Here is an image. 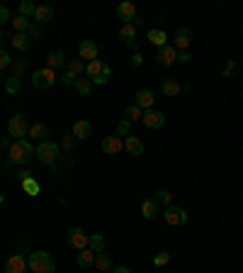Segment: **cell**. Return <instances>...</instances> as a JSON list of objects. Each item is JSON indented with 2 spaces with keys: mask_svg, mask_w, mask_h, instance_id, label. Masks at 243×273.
Wrapping results in <instances>:
<instances>
[{
  "mask_svg": "<svg viewBox=\"0 0 243 273\" xmlns=\"http://www.w3.org/2000/svg\"><path fill=\"white\" fill-rule=\"evenodd\" d=\"M59 81V76H56V71L54 69H49V66H44V69H36L34 74H32V86L39 88V90H49V88L54 86Z\"/></svg>",
  "mask_w": 243,
  "mask_h": 273,
  "instance_id": "4",
  "label": "cell"
},
{
  "mask_svg": "<svg viewBox=\"0 0 243 273\" xmlns=\"http://www.w3.org/2000/svg\"><path fill=\"white\" fill-rule=\"evenodd\" d=\"M27 35H29L32 39H39L42 29H39V25H36V22H32V25H29V29H27Z\"/></svg>",
  "mask_w": 243,
  "mask_h": 273,
  "instance_id": "46",
  "label": "cell"
},
{
  "mask_svg": "<svg viewBox=\"0 0 243 273\" xmlns=\"http://www.w3.org/2000/svg\"><path fill=\"white\" fill-rule=\"evenodd\" d=\"M88 249L95 251V254H102L105 251V236L102 234H90L88 236Z\"/></svg>",
  "mask_w": 243,
  "mask_h": 273,
  "instance_id": "30",
  "label": "cell"
},
{
  "mask_svg": "<svg viewBox=\"0 0 243 273\" xmlns=\"http://www.w3.org/2000/svg\"><path fill=\"white\" fill-rule=\"evenodd\" d=\"M156 202L158 205H173V193L170 190H166V188H160V190H156Z\"/></svg>",
  "mask_w": 243,
  "mask_h": 273,
  "instance_id": "34",
  "label": "cell"
},
{
  "mask_svg": "<svg viewBox=\"0 0 243 273\" xmlns=\"http://www.w3.org/2000/svg\"><path fill=\"white\" fill-rule=\"evenodd\" d=\"M95 251H90V249H83V251H78V256H75V263L80 266V268H90L93 263H95Z\"/></svg>",
  "mask_w": 243,
  "mask_h": 273,
  "instance_id": "25",
  "label": "cell"
},
{
  "mask_svg": "<svg viewBox=\"0 0 243 273\" xmlns=\"http://www.w3.org/2000/svg\"><path fill=\"white\" fill-rule=\"evenodd\" d=\"M51 20H54V8H49V5H36V13H34L36 25H44V22H51Z\"/></svg>",
  "mask_w": 243,
  "mask_h": 273,
  "instance_id": "23",
  "label": "cell"
},
{
  "mask_svg": "<svg viewBox=\"0 0 243 273\" xmlns=\"http://www.w3.org/2000/svg\"><path fill=\"white\" fill-rule=\"evenodd\" d=\"M29 25H32V20H27V17H22V15L12 17V27H15L17 32H27V29H29Z\"/></svg>",
  "mask_w": 243,
  "mask_h": 273,
  "instance_id": "37",
  "label": "cell"
},
{
  "mask_svg": "<svg viewBox=\"0 0 243 273\" xmlns=\"http://www.w3.org/2000/svg\"><path fill=\"white\" fill-rule=\"evenodd\" d=\"M27 271H29V266H27V259L22 254H12L10 259L5 261V268H3V273H27Z\"/></svg>",
  "mask_w": 243,
  "mask_h": 273,
  "instance_id": "9",
  "label": "cell"
},
{
  "mask_svg": "<svg viewBox=\"0 0 243 273\" xmlns=\"http://www.w3.org/2000/svg\"><path fill=\"white\" fill-rule=\"evenodd\" d=\"M71 134L75 139H88V136H93V124L85 122V120H78V122H73Z\"/></svg>",
  "mask_w": 243,
  "mask_h": 273,
  "instance_id": "19",
  "label": "cell"
},
{
  "mask_svg": "<svg viewBox=\"0 0 243 273\" xmlns=\"http://www.w3.org/2000/svg\"><path fill=\"white\" fill-rule=\"evenodd\" d=\"M122 149H124V142H122L117 134L105 136V139H102V154L114 156V154H122Z\"/></svg>",
  "mask_w": 243,
  "mask_h": 273,
  "instance_id": "14",
  "label": "cell"
},
{
  "mask_svg": "<svg viewBox=\"0 0 243 273\" xmlns=\"http://www.w3.org/2000/svg\"><path fill=\"white\" fill-rule=\"evenodd\" d=\"M134 66V69H139V66H141V63H144V56H141V54H139V51H136V54H134L132 56V61H129Z\"/></svg>",
  "mask_w": 243,
  "mask_h": 273,
  "instance_id": "48",
  "label": "cell"
},
{
  "mask_svg": "<svg viewBox=\"0 0 243 273\" xmlns=\"http://www.w3.org/2000/svg\"><path fill=\"white\" fill-rule=\"evenodd\" d=\"M34 13H36V5L32 0H22V3H20V15H22V17L29 20V17H34Z\"/></svg>",
  "mask_w": 243,
  "mask_h": 273,
  "instance_id": "33",
  "label": "cell"
},
{
  "mask_svg": "<svg viewBox=\"0 0 243 273\" xmlns=\"http://www.w3.org/2000/svg\"><path fill=\"white\" fill-rule=\"evenodd\" d=\"M66 71H71L73 76H80L85 74V61L80 59V56H75V59H68V63H66Z\"/></svg>",
  "mask_w": 243,
  "mask_h": 273,
  "instance_id": "29",
  "label": "cell"
},
{
  "mask_svg": "<svg viewBox=\"0 0 243 273\" xmlns=\"http://www.w3.org/2000/svg\"><path fill=\"white\" fill-rule=\"evenodd\" d=\"M134 27H136V29H139V27H144V17H139V15H136V17H134V22H132Z\"/></svg>",
  "mask_w": 243,
  "mask_h": 273,
  "instance_id": "50",
  "label": "cell"
},
{
  "mask_svg": "<svg viewBox=\"0 0 243 273\" xmlns=\"http://www.w3.org/2000/svg\"><path fill=\"white\" fill-rule=\"evenodd\" d=\"M20 88H22L20 76H10V78H5V93H8V95H17V93H20Z\"/></svg>",
  "mask_w": 243,
  "mask_h": 273,
  "instance_id": "31",
  "label": "cell"
},
{
  "mask_svg": "<svg viewBox=\"0 0 243 273\" xmlns=\"http://www.w3.org/2000/svg\"><path fill=\"white\" fill-rule=\"evenodd\" d=\"M109 78H112V69H109V66H105V71L97 76V78H93L90 83H93V86H107Z\"/></svg>",
  "mask_w": 243,
  "mask_h": 273,
  "instance_id": "38",
  "label": "cell"
},
{
  "mask_svg": "<svg viewBox=\"0 0 243 273\" xmlns=\"http://www.w3.org/2000/svg\"><path fill=\"white\" fill-rule=\"evenodd\" d=\"M10 154V161L15 166H27V163L34 159V147H32V142H27V139H20V142H12V147L8 149Z\"/></svg>",
  "mask_w": 243,
  "mask_h": 273,
  "instance_id": "1",
  "label": "cell"
},
{
  "mask_svg": "<svg viewBox=\"0 0 243 273\" xmlns=\"http://www.w3.org/2000/svg\"><path fill=\"white\" fill-rule=\"evenodd\" d=\"M63 63H68V56H66V54H63V51H49V56H47V66L49 69H54V71H56V69H63Z\"/></svg>",
  "mask_w": 243,
  "mask_h": 273,
  "instance_id": "21",
  "label": "cell"
},
{
  "mask_svg": "<svg viewBox=\"0 0 243 273\" xmlns=\"http://www.w3.org/2000/svg\"><path fill=\"white\" fill-rule=\"evenodd\" d=\"M8 22H12L10 10H8L5 5H0V27H3V25H8Z\"/></svg>",
  "mask_w": 243,
  "mask_h": 273,
  "instance_id": "45",
  "label": "cell"
},
{
  "mask_svg": "<svg viewBox=\"0 0 243 273\" xmlns=\"http://www.w3.org/2000/svg\"><path fill=\"white\" fill-rule=\"evenodd\" d=\"M170 263V254L168 251H160V254H156V256H153V266H156V268H163V266H168Z\"/></svg>",
  "mask_w": 243,
  "mask_h": 273,
  "instance_id": "41",
  "label": "cell"
},
{
  "mask_svg": "<svg viewBox=\"0 0 243 273\" xmlns=\"http://www.w3.org/2000/svg\"><path fill=\"white\" fill-rule=\"evenodd\" d=\"M8 66H12V56L8 54V51L0 49V71H5Z\"/></svg>",
  "mask_w": 243,
  "mask_h": 273,
  "instance_id": "43",
  "label": "cell"
},
{
  "mask_svg": "<svg viewBox=\"0 0 243 273\" xmlns=\"http://www.w3.org/2000/svg\"><path fill=\"white\" fill-rule=\"evenodd\" d=\"M12 76H20L24 71V69H27V59H17V61H15V59H12Z\"/></svg>",
  "mask_w": 243,
  "mask_h": 273,
  "instance_id": "42",
  "label": "cell"
},
{
  "mask_svg": "<svg viewBox=\"0 0 243 273\" xmlns=\"http://www.w3.org/2000/svg\"><path fill=\"white\" fill-rule=\"evenodd\" d=\"M27 266L32 273H56V263L47 251H32L27 259Z\"/></svg>",
  "mask_w": 243,
  "mask_h": 273,
  "instance_id": "3",
  "label": "cell"
},
{
  "mask_svg": "<svg viewBox=\"0 0 243 273\" xmlns=\"http://www.w3.org/2000/svg\"><path fill=\"white\" fill-rule=\"evenodd\" d=\"M105 66H107V63H105V61H100V59H97V61L85 63V76H88V78L93 81V78H97V76H100L102 71H105Z\"/></svg>",
  "mask_w": 243,
  "mask_h": 273,
  "instance_id": "27",
  "label": "cell"
},
{
  "mask_svg": "<svg viewBox=\"0 0 243 273\" xmlns=\"http://www.w3.org/2000/svg\"><path fill=\"white\" fill-rule=\"evenodd\" d=\"M124 151H127L129 156H141V154H144V142H141L139 136L129 134L124 139Z\"/></svg>",
  "mask_w": 243,
  "mask_h": 273,
  "instance_id": "18",
  "label": "cell"
},
{
  "mask_svg": "<svg viewBox=\"0 0 243 273\" xmlns=\"http://www.w3.org/2000/svg\"><path fill=\"white\" fill-rule=\"evenodd\" d=\"M119 37L124 39V44H127V47L136 44V27L134 25H122L119 27Z\"/></svg>",
  "mask_w": 243,
  "mask_h": 273,
  "instance_id": "26",
  "label": "cell"
},
{
  "mask_svg": "<svg viewBox=\"0 0 243 273\" xmlns=\"http://www.w3.org/2000/svg\"><path fill=\"white\" fill-rule=\"evenodd\" d=\"M192 44V29L190 27H180L178 32H175V49L178 51H187V47Z\"/></svg>",
  "mask_w": 243,
  "mask_h": 273,
  "instance_id": "15",
  "label": "cell"
},
{
  "mask_svg": "<svg viewBox=\"0 0 243 273\" xmlns=\"http://www.w3.org/2000/svg\"><path fill=\"white\" fill-rule=\"evenodd\" d=\"M0 147H3V149H10V147H12V142L8 139V136H5V139H0Z\"/></svg>",
  "mask_w": 243,
  "mask_h": 273,
  "instance_id": "51",
  "label": "cell"
},
{
  "mask_svg": "<svg viewBox=\"0 0 243 273\" xmlns=\"http://www.w3.org/2000/svg\"><path fill=\"white\" fill-rule=\"evenodd\" d=\"M141 117H144V110H141V108H136V105H129V108L124 110V120H129V122L141 120Z\"/></svg>",
  "mask_w": 243,
  "mask_h": 273,
  "instance_id": "36",
  "label": "cell"
},
{
  "mask_svg": "<svg viewBox=\"0 0 243 273\" xmlns=\"http://www.w3.org/2000/svg\"><path fill=\"white\" fill-rule=\"evenodd\" d=\"M156 61L158 66H173V63L178 61V49L175 47H163V49H158L156 51Z\"/></svg>",
  "mask_w": 243,
  "mask_h": 273,
  "instance_id": "13",
  "label": "cell"
},
{
  "mask_svg": "<svg viewBox=\"0 0 243 273\" xmlns=\"http://www.w3.org/2000/svg\"><path fill=\"white\" fill-rule=\"evenodd\" d=\"M22 188H24V193H27V195H39V190H42L34 178H27V181H22Z\"/></svg>",
  "mask_w": 243,
  "mask_h": 273,
  "instance_id": "39",
  "label": "cell"
},
{
  "mask_svg": "<svg viewBox=\"0 0 243 273\" xmlns=\"http://www.w3.org/2000/svg\"><path fill=\"white\" fill-rule=\"evenodd\" d=\"M73 88H75V93H78L80 98H88V95L93 93V83H90V78H83V76L75 81V86Z\"/></svg>",
  "mask_w": 243,
  "mask_h": 273,
  "instance_id": "28",
  "label": "cell"
},
{
  "mask_svg": "<svg viewBox=\"0 0 243 273\" xmlns=\"http://www.w3.org/2000/svg\"><path fill=\"white\" fill-rule=\"evenodd\" d=\"M47 136H49V127L44 122H36L29 127V139H34V142H47Z\"/></svg>",
  "mask_w": 243,
  "mask_h": 273,
  "instance_id": "22",
  "label": "cell"
},
{
  "mask_svg": "<svg viewBox=\"0 0 243 273\" xmlns=\"http://www.w3.org/2000/svg\"><path fill=\"white\" fill-rule=\"evenodd\" d=\"M88 236L80 227H71L68 229V234H66V242H68V247L75 249V251H83V249H88Z\"/></svg>",
  "mask_w": 243,
  "mask_h": 273,
  "instance_id": "7",
  "label": "cell"
},
{
  "mask_svg": "<svg viewBox=\"0 0 243 273\" xmlns=\"http://www.w3.org/2000/svg\"><path fill=\"white\" fill-rule=\"evenodd\" d=\"M141 215H144V220H156L160 215V205L156 202V198H146L141 202Z\"/></svg>",
  "mask_w": 243,
  "mask_h": 273,
  "instance_id": "17",
  "label": "cell"
},
{
  "mask_svg": "<svg viewBox=\"0 0 243 273\" xmlns=\"http://www.w3.org/2000/svg\"><path fill=\"white\" fill-rule=\"evenodd\" d=\"M63 86H75V81H78V76H73L71 71H66V74H61V78H59Z\"/></svg>",
  "mask_w": 243,
  "mask_h": 273,
  "instance_id": "44",
  "label": "cell"
},
{
  "mask_svg": "<svg viewBox=\"0 0 243 273\" xmlns=\"http://www.w3.org/2000/svg\"><path fill=\"white\" fill-rule=\"evenodd\" d=\"M75 142H78V139H75L73 134H63V139H61L59 147H61L63 151H73V149H75Z\"/></svg>",
  "mask_w": 243,
  "mask_h": 273,
  "instance_id": "40",
  "label": "cell"
},
{
  "mask_svg": "<svg viewBox=\"0 0 243 273\" xmlns=\"http://www.w3.org/2000/svg\"><path fill=\"white\" fill-rule=\"evenodd\" d=\"M61 156V147L56 142H42V144H36L34 147V159L39 163H47V166H54V163L59 161Z\"/></svg>",
  "mask_w": 243,
  "mask_h": 273,
  "instance_id": "2",
  "label": "cell"
},
{
  "mask_svg": "<svg viewBox=\"0 0 243 273\" xmlns=\"http://www.w3.org/2000/svg\"><path fill=\"white\" fill-rule=\"evenodd\" d=\"M117 17L122 20V25H132L134 17H136V8H134V3H129V0L119 3V5H117Z\"/></svg>",
  "mask_w": 243,
  "mask_h": 273,
  "instance_id": "12",
  "label": "cell"
},
{
  "mask_svg": "<svg viewBox=\"0 0 243 273\" xmlns=\"http://www.w3.org/2000/svg\"><path fill=\"white\" fill-rule=\"evenodd\" d=\"M10 42H12V47L20 51V54H24V51L32 47V37H29L27 32H15V37H12Z\"/></svg>",
  "mask_w": 243,
  "mask_h": 273,
  "instance_id": "20",
  "label": "cell"
},
{
  "mask_svg": "<svg viewBox=\"0 0 243 273\" xmlns=\"http://www.w3.org/2000/svg\"><path fill=\"white\" fill-rule=\"evenodd\" d=\"M95 266H97V271L109 273V271H112V259H109L107 254L102 251V254H97V256H95Z\"/></svg>",
  "mask_w": 243,
  "mask_h": 273,
  "instance_id": "32",
  "label": "cell"
},
{
  "mask_svg": "<svg viewBox=\"0 0 243 273\" xmlns=\"http://www.w3.org/2000/svg\"><path fill=\"white\" fill-rule=\"evenodd\" d=\"M12 166H15V163H12V161H10V159H8V161H3V168H5V171H10Z\"/></svg>",
  "mask_w": 243,
  "mask_h": 273,
  "instance_id": "54",
  "label": "cell"
},
{
  "mask_svg": "<svg viewBox=\"0 0 243 273\" xmlns=\"http://www.w3.org/2000/svg\"><path fill=\"white\" fill-rule=\"evenodd\" d=\"M78 56L83 59V61H97L100 59V47H97L93 39H83L80 44H78Z\"/></svg>",
  "mask_w": 243,
  "mask_h": 273,
  "instance_id": "8",
  "label": "cell"
},
{
  "mask_svg": "<svg viewBox=\"0 0 243 273\" xmlns=\"http://www.w3.org/2000/svg\"><path fill=\"white\" fill-rule=\"evenodd\" d=\"M136 108H141V110H153V103H156V95H153V90H148V88H139L136 90Z\"/></svg>",
  "mask_w": 243,
  "mask_h": 273,
  "instance_id": "10",
  "label": "cell"
},
{
  "mask_svg": "<svg viewBox=\"0 0 243 273\" xmlns=\"http://www.w3.org/2000/svg\"><path fill=\"white\" fill-rule=\"evenodd\" d=\"M114 134L119 136H129L132 134V122H129V120H119V122H117V127H114Z\"/></svg>",
  "mask_w": 243,
  "mask_h": 273,
  "instance_id": "35",
  "label": "cell"
},
{
  "mask_svg": "<svg viewBox=\"0 0 243 273\" xmlns=\"http://www.w3.org/2000/svg\"><path fill=\"white\" fill-rule=\"evenodd\" d=\"M233 69H236V63L229 61V66H226V71H224V76H231V74H233Z\"/></svg>",
  "mask_w": 243,
  "mask_h": 273,
  "instance_id": "52",
  "label": "cell"
},
{
  "mask_svg": "<svg viewBox=\"0 0 243 273\" xmlns=\"http://www.w3.org/2000/svg\"><path fill=\"white\" fill-rule=\"evenodd\" d=\"M160 93L166 95V98H175V95H180L182 93V86L178 78H163V83H160Z\"/></svg>",
  "mask_w": 243,
  "mask_h": 273,
  "instance_id": "16",
  "label": "cell"
},
{
  "mask_svg": "<svg viewBox=\"0 0 243 273\" xmlns=\"http://www.w3.org/2000/svg\"><path fill=\"white\" fill-rule=\"evenodd\" d=\"M3 42H5V35H3V29H0V47H3Z\"/></svg>",
  "mask_w": 243,
  "mask_h": 273,
  "instance_id": "55",
  "label": "cell"
},
{
  "mask_svg": "<svg viewBox=\"0 0 243 273\" xmlns=\"http://www.w3.org/2000/svg\"><path fill=\"white\" fill-rule=\"evenodd\" d=\"M8 132H10V136H15V142L29 136V122H27V117H24V115H15V117H10Z\"/></svg>",
  "mask_w": 243,
  "mask_h": 273,
  "instance_id": "5",
  "label": "cell"
},
{
  "mask_svg": "<svg viewBox=\"0 0 243 273\" xmlns=\"http://www.w3.org/2000/svg\"><path fill=\"white\" fill-rule=\"evenodd\" d=\"M20 183H22V181H27V178H32V174H29V171H27V166H22V171H20Z\"/></svg>",
  "mask_w": 243,
  "mask_h": 273,
  "instance_id": "49",
  "label": "cell"
},
{
  "mask_svg": "<svg viewBox=\"0 0 243 273\" xmlns=\"http://www.w3.org/2000/svg\"><path fill=\"white\" fill-rule=\"evenodd\" d=\"M148 42L151 44H156L158 49H163V47H168V35L163 32V29H148Z\"/></svg>",
  "mask_w": 243,
  "mask_h": 273,
  "instance_id": "24",
  "label": "cell"
},
{
  "mask_svg": "<svg viewBox=\"0 0 243 273\" xmlns=\"http://www.w3.org/2000/svg\"><path fill=\"white\" fill-rule=\"evenodd\" d=\"M0 202H3V195H0Z\"/></svg>",
  "mask_w": 243,
  "mask_h": 273,
  "instance_id": "56",
  "label": "cell"
},
{
  "mask_svg": "<svg viewBox=\"0 0 243 273\" xmlns=\"http://www.w3.org/2000/svg\"><path fill=\"white\" fill-rule=\"evenodd\" d=\"M178 61H180V63H190V61H192V54H190V51H178Z\"/></svg>",
  "mask_w": 243,
  "mask_h": 273,
  "instance_id": "47",
  "label": "cell"
},
{
  "mask_svg": "<svg viewBox=\"0 0 243 273\" xmlns=\"http://www.w3.org/2000/svg\"><path fill=\"white\" fill-rule=\"evenodd\" d=\"M163 220H166L170 227H180V224L187 222V212H185V208H180V205H168V208L163 210Z\"/></svg>",
  "mask_w": 243,
  "mask_h": 273,
  "instance_id": "6",
  "label": "cell"
},
{
  "mask_svg": "<svg viewBox=\"0 0 243 273\" xmlns=\"http://www.w3.org/2000/svg\"><path fill=\"white\" fill-rule=\"evenodd\" d=\"M109 273H132V271H129L127 266H119V268H112V271H109Z\"/></svg>",
  "mask_w": 243,
  "mask_h": 273,
  "instance_id": "53",
  "label": "cell"
},
{
  "mask_svg": "<svg viewBox=\"0 0 243 273\" xmlns=\"http://www.w3.org/2000/svg\"><path fill=\"white\" fill-rule=\"evenodd\" d=\"M141 122H144L148 129H160V127L166 124V115L160 110H146L144 117H141Z\"/></svg>",
  "mask_w": 243,
  "mask_h": 273,
  "instance_id": "11",
  "label": "cell"
}]
</instances>
